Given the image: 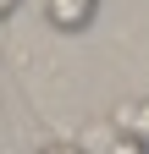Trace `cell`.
I'll return each instance as SVG.
<instances>
[{
    "label": "cell",
    "instance_id": "cell-1",
    "mask_svg": "<svg viewBox=\"0 0 149 154\" xmlns=\"http://www.w3.org/2000/svg\"><path fill=\"white\" fill-rule=\"evenodd\" d=\"M100 0H44V22L55 33H83L88 22H94Z\"/></svg>",
    "mask_w": 149,
    "mask_h": 154
},
{
    "label": "cell",
    "instance_id": "cell-2",
    "mask_svg": "<svg viewBox=\"0 0 149 154\" xmlns=\"http://www.w3.org/2000/svg\"><path fill=\"white\" fill-rule=\"evenodd\" d=\"M110 132L149 149V99H122L116 110H110Z\"/></svg>",
    "mask_w": 149,
    "mask_h": 154
},
{
    "label": "cell",
    "instance_id": "cell-3",
    "mask_svg": "<svg viewBox=\"0 0 149 154\" xmlns=\"http://www.w3.org/2000/svg\"><path fill=\"white\" fill-rule=\"evenodd\" d=\"M105 154H149L144 143H127V138H116V132H110V143H105Z\"/></svg>",
    "mask_w": 149,
    "mask_h": 154
},
{
    "label": "cell",
    "instance_id": "cell-4",
    "mask_svg": "<svg viewBox=\"0 0 149 154\" xmlns=\"http://www.w3.org/2000/svg\"><path fill=\"white\" fill-rule=\"evenodd\" d=\"M39 154H88V149H78V143H44Z\"/></svg>",
    "mask_w": 149,
    "mask_h": 154
},
{
    "label": "cell",
    "instance_id": "cell-5",
    "mask_svg": "<svg viewBox=\"0 0 149 154\" xmlns=\"http://www.w3.org/2000/svg\"><path fill=\"white\" fill-rule=\"evenodd\" d=\"M17 6H22V0H0V22H11V17H17Z\"/></svg>",
    "mask_w": 149,
    "mask_h": 154
}]
</instances>
